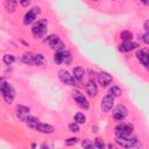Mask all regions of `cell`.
I'll use <instances>...</instances> for the list:
<instances>
[{
	"instance_id": "6da1fadb",
	"label": "cell",
	"mask_w": 149,
	"mask_h": 149,
	"mask_svg": "<svg viewBox=\"0 0 149 149\" xmlns=\"http://www.w3.org/2000/svg\"><path fill=\"white\" fill-rule=\"evenodd\" d=\"M48 30V21L45 19H40L34 22L31 27V34L36 38H42L45 36Z\"/></svg>"
},
{
	"instance_id": "7a4b0ae2",
	"label": "cell",
	"mask_w": 149,
	"mask_h": 149,
	"mask_svg": "<svg viewBox=\"0 0 149 149\" xmlns=\"http://www.w3.org/2000/svg\"><path fill=\"white\" fill-rule=\"evenodd\" d=\"M0 92H1L3 100L7 104H10L13 101V99L15 97V90L13 88V86L10 84L6 83L3 78H1V81H0Z\"/></svg>"
},
{
	"instance_id": "3957f363",
	"label": "cell",
	"mask_w": 149,
	"mask_h": 149,
	"mask_svg": "<svg viewBox=\"0 0 149 149\" xmlns=\"http://www.w3.org/2000/svg\"><path fill=\"white\" fill-rule=\"evenodd\" d=\"M115 143L122 148H134L137 146L136 137L132 135H116L115 136Z\"/></svg>"
},
{
	"instance_id": "277c9868",
	"label": "cell",
	"mask_w": 149,
	"mask_h": 149,
	"mask_svg": "<svg viewBox=\"0 0 149 149\" xmlns=\"http://www.w3.org/2000/svg\"><path fill=\"white\" fill-rule=\"evenodd\" d=\"M58 78L59 80L65 84V85H69V86H77V79L73 77V74H71L69 71H66L65 69H61L58 71Z\"/></svg>"
},
{
	"instance_id": "5b68a950",
	"label": "cell",
	"mask_w": 149,
	"mask_h": 149,
	"mask_svg": "<svg viewBox=\"0 0 149 149\" xmlns=\"http://www.w3.org/2000/svg\"><path fill=\"white\" fill-rule=\"evenodd\" d=\"M44 42L49 44V47L55 50V51H59V50H64V43L59 40L58 35H49L44 38Z\"/></svg>"
},
{
	"instance_id": "8992f818",
	"label": "cell",
	"mask_w": 149,
	"mask_h": 149,
	"mask_svg": "<svg viewBox=\"0 0 149 149\" xmlns=\"http://www.w3.org/2000/svg\"><path fill=\"white\" fill-rule=\"evenodd\" d=\"M72 98L74 99V101L77 102V105L79 106V107H81V108H84V109H88L90 108V102L87 101V99L85 98V95L81 93V92H79V91H73L72 92Z\"/></svg>"
},
{
	"instance_id": "52a82bcc",
	"label": "cell",
	"mask_w": 149,
	"mask_h": 149,
	"mask_svg": "<svg viewBox=\"0 0 149 149\" xmlns=\"http://www.w3.org/2000/svg\"><path fill=\"white\" fill-rule=\"evenodd\" d=\"M114 97L111 95V94H106L102 99H101V102H100V108L104 113H108L112 108H113V105H114Z\"/></svg>"
},
{
	"instance_id": "ba28073f",
	"label": "cell",
	"mask_w": 149,
	"mask_h": 149,
	"mask_svg": "<svg viewBox=\"0 0 149 149\" xmlns=\"http://www.w3.org/2000/svg\"><path fill=\"white\" fill-rule=\"evenodd\" d=\"M134 130V127L133 125L130 123H125V122H121L120 125H118L115 127V133L116 135H132Z\"/></svg>"
},
{
	"instance_id": "9c48e42d",
	"label": "cell",
	"mask_w": 149,
	"mask_h": 149,
	"mask_svg": "<svg viewBox=\"0 0 149 149\" xmlns=\"http://www.w3.org/2000/svg\"><path fill=\"white\" fill-rule=\"evenodd\" d=\"M127 116V108L123 106V105H118L115 108H114V111H113V118L116 120V121H119V122H121V121H123L125 120V118Z\"/></svg>"
},
{
	"instance_id": "30bf717a",
	"label": "cell",
	"mask_w": 149,
	"mask_h": 149,
	"mask_svg": "<svg viewBox=\"0 0 149 149\" xmlns=\"http://www.w3.org/2000/svg\"><path fill=\"white\" fill-rule=\"evenodd\" d=\"M136 57L137 59L142 63V65L149 70V50L147 49H140L136 51Z\"/></svg>"
},
{
	"instance_id": "8fae6325",
	"label": "cell",
	"mask_w": 149,
	"mask_h": 149,
	"mask_svg": "<svg viewBox=\"0 0 149 149\" xmlns=\"http://www.w3.org/2000/svg\"><path fill=\"white\" fill-rule=\"evenodd\" d=\"M98 83L102 86V87H107L108 85H111V83L113 81V77L108 73V72H105V71H101L98 73Z\"/></svg>"
},
{
	"instance_id": "7c38bea8",
	"label": "cell",
	"mask_w": 149,
	"mask_h": 149,
	"mask_svg": "<svg viewBox=\"0 0 149 149\" xmlns=\"http://www.w3.org/2000/svg\"><path fill=\"white\" fill-rule=\"evenodd\" d=\"M139 48V44L136 42H133V41H125L123 43H121L119 45V51L121 52H129V51H133L135 49Z\"/></svg>"
},
{
	"instance_id": "4fadbf2b",
	"label": "cell",
	"mask_w": 149,
	"mask_h": 149,
	"mask_svg": "<svg viewBox=\"0 0 149 149\" xmlns=\"http://www.w3.org/2000/svg\"><path fill=\"white\" fill-rule=\"evenodd\" d=\"M15 112H16V115L20 120L24 121L26 118L29 115V112H30V108L27 107V106H23V105H16L15 107Z\"/></svg>"
},
{
	"instance_id": "5bb4252c",
	"label": "cell",
	"mask_w": 149,
	"mask_h": 149,
	"mask_svg": "<svg viewBox=\"0 0 149 149\" xmlns=\"http://www.w3.org/2000/svg\"><path fill=\"white\" fill-rule=\"evenodd\" d=\"M85 91L90 97H95L98 94V86L94 80H88L85 84Z\"/></svg>"
},
{
	"instance_id": "9a60e30c",
	"label": "cell",
	"mask_w": 149,
	"mask_h": 149,
	"mask_svg": "<svg viewBox=\"0 0 149 149\" xmlns=\"http://www.w3.org/2000/svg\"><path fill=\"white\" fill-rule=\"evenodd\" d=\"M35 129H36L38 133H42V134H51V133H54V130H55L54 126H51V125H49V123H44V122H38V125L36 126Z\"/></svg>"
},
{
	"instance_id": "2e32d148",
	"label": "cell",
	"mask_w": 149,
	"mask_h": 149,
	"mask_svg": "<svg viewBox=\"0 0 149 149\" xmlns=\"http://www.w3.org/2000/svg\"><path fill=\"white\" fill-rule=\"evenodd\" d=\"M37 14L34 12V10H29V12H27L26 14H24V16H23V24H26V26H28V24H31V23H34L35 21H36V19H37Z\"/></svg>"
},
{
	"instance_id": "e0dca14e",
	"label": "cell",
	"mask_w": 149,
	"mask_h": 149,
	"mask_svg": "<svg viewBox=\"0 0 149 149\" xmlns=\"http://www.w3.org/2000/svg\"><path fill=\"white\" fill-rule=\"evenodd\" d=\"M72 73H73V77L78 80V81H81L86 74V70L81 66H74L72 69Z\"/></svg>"
},
{
	"instance_id": "ac0fdd59",
	"label": "cell",
	"mask_w": 149,
	"mask_h": 149,
	"mask_svg": "<svg viewBox=\"0 0 149 149\" xmlns=\"http://www.w3.org/2000/svg\"><path fill=\"white\" fill-rule=\"evenodd\" d=\"M24 122H26V125H27L28 127H30V128H36V126L38 125L40 120H38V118H36V116H34V115H28V116L26 118Z\"/></svg>"
},
{
	"instance_id": "d6986e66",
	"label": "cell",
	"mask_w": 149,
	"mask_h": 149,
	"mask_svg": "<svg viewBox=\"0 0 149 149\" xmlns=\"http://www.w3.org/2000/svg\"><path fill=\"white\" fill-rule=\"evenodd\" d=\"M34 58H35V54H33V52H26L22 56V62L24 64H27V65L34 66Z\"/></svg>"
},
{
	"instance_id": "ffe728a7",
	"label": "cell",
	"mask_w": 149,
	"mask_h": 149,
	"mask_svg": "<svg viewBox=\"0 0 149 149\" xmlns=\"http://www.w3.org/2000/svg\"><path fill=\"white\" fill-rule=\"evenodd\" d=\"M16 5H17V1H16V0H5V2H3L5 8H6L8 12H10V13L15 12Z\"/></svg>"
},
{
	"instance_id": "44dd1931",
	"label": "cell",
	"mask_w": 149,
	"mask_h": 149,
	"mask_svg": "<svg viewBox=\"0 0 149 149\" xmlns=\"http://www.w3.org/2000/svg\"><path fill=\"white\" fill-rule=\"evenodd\" d=\"M45 63V57L42 54H35L34 58V66H41Z\"/></svg>"
},
{
	"instance_id": "7402d4cb",
	"label": "cell",
	"mask_w": 149,
	"mask_h": 149,
	"mask_svg": "<svg viewBox=\"0 0 149 149\" xmlns=\"http://www.w3.org/2000/svg\"><path fill=\"white\" fill-rule=\"evenodd\" d=\"M73 120H74L77 123L81 125V123H85V122H86V116H85L84 113H81V112H77V113L73 115Z\"/></svg>"
},
{
	"instance_id": "603a6c76",
	"label": "cell",
	"mask_w": 149,
	"mask_h": 149,
	"mask_svg": "<svg viewBox=\"0 0 149 149\" xmlns=\"http://www.w3.org/2000/svg\"><path fill=\"white\" fill-rule=\"evenodd\" d=\"M120 38L125 42V41H133V33L129 30H123L120 33Z\"/></svg>"
},
{
	"instance_id": "cb8c5ba5",
	"label": "cell",
	"mask_w": 149,
	"mask_h": 149,
	"mask_svg": "<svg viewBox=\"0 0 149 149\" xmlns=\"http://www.w3.org/2000/svg\"><path fill=\"white\" fill-rule=\"evenodd\" d=\"M71 61H72V55H71V52H70L69 50L64 49V50H63V64L68 65V64L71 63Z\"/></svg>"
},
{
	"instance_id": "d4e9b609",
	"label": "cell",
	"mask_w": 149,
	"mask_h": 149,
	"mask_svg": "<svg viewBox=\"0 0 149 149\" xmlns=\"http://www.w3.org/2000/svg\"><path fill=\"white\" fill-rule=\"evenodd\" d=\"M108 94L113 95L114 98L120 97V95H121V88H120L119 86H116V85H113V86L108 90Z\"/></svg>"
},
{
	"instance_id": "484cf974",
	"label": "cell",
	"mask_w": 149,
	"mask_h": 149,
	"mask_svg": "<svg viewBox=\"0 0 149 149\" xmlns=\"http://www.w3.org/2000/svg\"><path fill=\"white\" fill-rule=\"evenodd\" d=\"M2 61H3V63H5L6 65H12V64L15 62V57H14V55H12V54H6V55H3Z\"/></svg>"
},
{
	"instance_id": "4316f807",
	"label": "cell",
	"mask_w": 149,
	"mask_h": 149,
	"mask_svg": "<svg viewBox=\"0 0 149 149\" xmlns=\"http://www.w3.org/2000/svg\"><path fill=\"white\" fill-rule=\"evenodd\" d=\"M54 62H55L56 64H63V50L55 51V55H54Z\"/></svg>"
},
{
	"instance_id": "83f0119b",
	"label": "cell",
	"mask_w": 149,
	"mask_h": 149,
	"mask_svg": "<svg viewBox=\"0 0 149 149\" xmlns=\"http://www.w3.org/2000/svg\"><path fill=\"white\" fill-rule=\"evenodd\" d=\"M69 130L72 132V133H78V132L80 130V128H79V123H77L76 121L69 123Z\"/></svg>"
},
{
	"instance_id": "f1b7e54d",
	"label": "cell",
	"mask_w": 149,
	"mask_h": 149,
	"mask_svg": "<svg viewBox=\"0 0 149 149\" xmlns=\"http://www.w3.org/2000/svg\"><path fill=\"white\" fill-rule=\"evenodd\" d=\"M81 147L84 149H90V148H93L94 147V142H92L91 140H83L81 141Z\"/></svg>"
},
{
	"instance_id": "f546056e",
	"label": "cell",
	"mask_w": 149,
	"mask_h": 149,
	"mask_svg": "<svg viewBox=\"0 0 149 149\" xmlns=\"http://www.w3.org/2000/svg\"><path fill=\"white\" fill-rule=\"evenodd\" d=\"M94 147L98 148V149H104L105 148V142L102 141V139L97 137L95 141H94Z\"/></svg>"
},
{
	"instance_id": "4dcf8cb0",
	"label": "cell",
	"mask_w": 149,
	"mask_h": 149,
	"mask_svg": "<svg viewBox=\"0 0 149 149\" xmlns=\"http://www.w3.org/2000/svg\"><path fill=\"white\" fill-rule=\"evenodd\" d=\"M77 142H78V139L77 137H70V139H68L65 141V144L66 146H72V144H76Z\"/></svg>"
},
{
	"instance_id": "1f68e13d",
	"label": "cell",
	"mask_w": 149,
	"mask_h": 149,
	"mask_svg": "<svg viewBox=\"0 0 149 149\" xmlns=\"http://www.w3.org/2000/svg\"><path fill=\"white\" fill-rule=\"evenodd\" d=\"M142 41H143L146 44H149V31H146V33L142 35Z\"/></svg>"
},
{
	"instance_id": "d6a6232c",
	"label": "cell",
	"mask_w": 149,
	"mask_h": 149,
	"mask_svg": "<svg viewBox=\"0 0 149 149\" xmlns=\"http://www.w3.org/2000/svg\"><path fill=\"white\" fill-rule=\"evenodd\" d=\"M19 2H20V5H21L22 7H28V6L30 5L31 0H19Z\"/></svg>"
},
{
	"instance_id": "836d02e7",
	"label": "cell",
	"mask_w": 149,
	"mask_h": 149,
	"mask_svg": "<svg viewBox=\"0 0 149 149\" xmlns=\"http://www.w3.org/2000/svg\"><path fill=\"white\" fill-rule=\"evenodd\" d=\"M143 28L146 31H149V20H147L144 23H143Z\"/></svg>"
},
{
	"instance_id": "e575fe53",
	"label": "cell",
	"mask_w": 149,
	"mask_h": 149,
	"mask_svg": "<svg viewBox=\"0 0 149 149\" xmlns=\"http://www.w3.org/2000/svg\"><path fill=\"white\" fill-rule=\"evenodd\" d=\"M140 1H141L144 6H148V7H149V0H140Z\"/></svg>"
},
{
	"instance_id": "d590c367",
	"label": "cell",
	"mask_w": 149,
	"mask_h": 149,
	"mask_svg": "<svg viewBox=\"0 0 149 149\" xmlns=\"http://www.w3.org/2000/svg\"><path fill=\"white\" fill-rule=\"evenodd\" d=\"M97 132H98V126L92 127V133H97Z\"/></svg>"
},
{
	"instance_id": "8d00e7d4",
	"label": "cell",
	"mask_w": 149,
	"mask_h": 149,
	"mask_svg": "<svg viewBox=\"0 0 149 149\" xmlns=\"http://www.w3.org/2000/svg\"><path fill=\"white\" fill-rule=\"evenodd\" d=\"M93 1H97V0H93Z\"/></svg>"
}]
</instances>
